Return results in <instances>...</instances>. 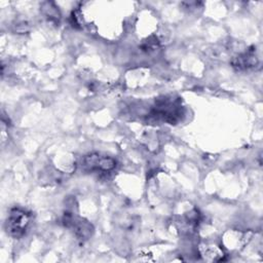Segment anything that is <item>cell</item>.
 Returning a JSON list of instances; mask_svg holds the SVG:
<instances>
[{
  "mask_svg": "<svg viewBox=\"0 0 263 263\" xmlns=\"http://www.w3.org/2000/svg\"><path fill=\"white\" fill-rule=\"evenodd\" d=\"M83 166L88 171L107 173L115 168L116 161L109 156H102L98 153H90L83 158Z\"/></svg>",
  "mask_w": 263,
  "mask_h": 263,
  "instance_id": "cell-3",
  "label": "cell"
},
{
  "mask_svg": "<svg viewBox=\"0 0 263 263\" xmlns=\"http://www.w3.org/2000/svg\"><path fill=\"white\" fill-rule=\"evenodd\" d=\"M41 11L45 17L52 23H59L61 14L58 7L52 2H43L41 5Z\"/></svg>",
  "mask_w": 263,
  "mask_h": 263,
  "instance_id": "cell-6",
  "label": "cell"
},
{
  "mask_svg": "<svg viewBox=\"0 0 263 263\" xmlns=\"http://www.w3.org/2000/svg\"><path fill=\"white\" fill-rule=\"evenodd\" d=\"M255 47L252 46L248 48L246 51L239 53L231 60L232 67L237 71H243L251 68H254L258 65L259 61L255 53Z\"/></svg>",
  "mask_w": 263,
  "mask_h": 263,
  "instance_id": "cell-4",
  "label": "cell"
},
{
  "mask_svg": "<svg viewBox=\"0 0 263 263\" xmlns=\"http://www.w3.org/2000/svg\"><path fill=\"white\" fill-rule=\"evenodd\" d=\"M31 223V212L21 208H13L9 211V214L6 218L5 230L11 237L21 238L27 233Z\"/></svg>",
  "mask_w": 263,
  "mask_h": 263,
  "instance_id": "cell-2",
  "label": "cell"
},
{
  "mask_svg": "<svg viewBox=\"0 0 263 263\" xmlns=\"http://www.w3.org/2000/svg\"><path fill=\"white\" fill-rule=\"evenodd\" d=\"M67 228H71L75 234V236L79 239V240H86L88 239L92 232H93V227L92 225L84 220L81 219L79 217H77L76 215H74L69 223V225L67 226Z\"/></svg>",
  "mask_w": 263,
  "mask_h": 263,
  "instance_id": "cell-5",
  "label": "cell"
},
{
  "mask_svg": "<svg viewBox=\"0 0 263 263\" xmlns=\"http://www.w3.org/2000/svg\"><path fill=\"white\" fill-rule=\"evenodd\" d=\"M184 115V110L179 99H174L170 96H163L156 99L149 116L156 120L170 124H176Z\"/></svg>",
  "mask_w": 263,
  "mask_h": 263,
  "instance_id": "cell-1",
  "label": "cell"
}]
</instances>
